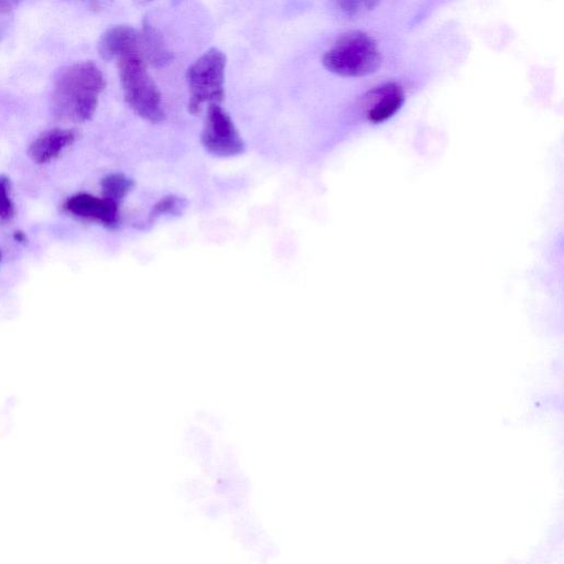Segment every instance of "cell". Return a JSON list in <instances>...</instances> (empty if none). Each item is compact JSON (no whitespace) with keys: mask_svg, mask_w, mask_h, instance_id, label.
Instances as JSON below:
<instances>
[{"mask_svg":"<svg viewBox=\"0 0 564 564\" xmlns=\"http://www.w3.org/2000/svg\"><path fill=\"white\" fill-rule=\"evenodd\" d=\"M185 207V199L175 195L165 196L152 206L149 213L148 223L153 224L155 220L165 215L178 216L183 213Z\"/></svg>","mask_w":564,"mask_h":564,"instance_id":"12","label":"cell"},{"mask_svg":"<svg viewBox=\"0 0 564 564\" xmlns=\"http://www.w3.org/2000/svg\"><path fill=\"white\" fill-rule=\"evenodd\" d=\"M75 140V133L66 129H51L42 132L29 147L30 158L39 163H47L59 155Z\"/></svg>","mask_w":564,"mask_h":564,"instance_id":"8","label":"cell"},{"mask_svg":"<svg viewBox=\"0 0 564 564\" xmlns=\"http://www.w3.org/2000/svg\"><path fill=\"white\" fill-rule=\"evenodd\" d=\"M140 47L144 58L156 67H162L172 61V53L164 43L159 31L144 18L140 33Z\"/></svg>","mask_w":564,"mask_h":564,"instance_id":"10","label":"cell"},{"mask_svg":"<svg viewBox=\"0 0 564 564\" xmlns=\"http://www.w3.org/2000/svg\"><path fill=\"white\" fill-rule=\"evenodd\" d=\"M105 86L102 72L91 61L64 66L54 79L52 112L63 121H87L94 116Z\"/></svg>","mask_w":564,"mask_h":564,"instance_id":"1","label":"cell"},{"mask_svg":"<svg viewBox=\"0 0 564 564\" xmlns=\"http://www.w3.org/2000/svg\"><path fill=\"white\" fill-rule=\"evenodd\" d=\"M322 63L336 75L362 77L380 67L381 53L372 36L362 31H352L336 40L324 53Z\"/></svg>","mask_w":564,"mask_h":564,"instance_id":"3","label":"cell"},{"mask_svg":"<svg viewBox=\"0 0 564 564\" xmlns=\"http://www.w3.org/2000/svg\"><path fill=\"white\" fill-rule=\"evenodd\" d=\"M344 14L357 17L373 10L381 0H333Z\"/></svg>","mask_w":564,"mask_h":564,"instance_id":"13","label":"cell"},{"mask_svg":"<svg viewBox=\"0 0 564 564\" xmlns=\"http://www.w3.org/2000/svg\"><path fill=\"white\" fill-rule=\"evenodd\" d=\"M133 186L132 180L122 173H111L101 180V197L120 205Z\"/></svg>","mask_w":564,"mask_h":564,"instance_id":"11","label":"cell"},{"mask_svg":"<svg viewBox=\"0 0 564 564\" xmlns=\"http://www.w3.org/2000/svg\"><path fill=\"white\" fill-rule=\"evenodd\" d=\"M366 116L373 123L391 118L404 102V91L397 83H387L370 90L366 98Z\"/></svg>","mask_w":564,"mask_h":564,"instance_id":"7","label":"cell"},{"mask_svg":"<svg viewBox=\"0 0 564 564\" xmlns=\"http://www.w3.org/2000/svg\"><path fill=\"white\" fill-rule=\"evenodd\" d=\"M64 208L69 214L98 221L107 227H115L119 221V205L87 193L70 196L65 202Z\"/></svg>","mask_w":564,"mask_h":564,"instance_id":"6","label":"cell"},{"mask_svg":"<svg viewBox=\"0 0 564 564\" xmlns=\"http://www.w3.org/2000/svg\"><path fill=\"white\" fill-rule=\"evenodd\" d=\"M200 142L206 152L217 158H231L245 151V142L231 117L219 104L207 108Z\"/></svg>","mask_w":564,"mask_h":564,"instance_id":"5","label":"cell"},{"mask_svg":"<svg viewBox=\"0 0 564 564\" xmlns=\"http://www.w3.org/2000/svg\"><path fill=\"white\" fill-rule=\"evenodd\" d=\"M14 216V205L10 196L9 180L0 176V223H8Z\"/></svg>","mask_w":564,"mask_h":564,"instance_id":"14","label":"cell"},{"mask_svg":"<svg viewBox=\"0 0 564 564\" xmlns=\"http://www.w3.org/2000/svg\"><path fill=\"white\" fill-rule=\"evenodd\" d=\"M120 85L127 105L143 120L159 123L165 113L161 93L149 75L140 44L116 58Z\"/></svg>","mask_w":564,"mask_h":564,"instance_id":"2","label":"cell"},{"mask_svg":"<svg viewBox=\"0 0 564 564\" xmlns=\"http://www.w3.org/2000/svg\"><path fill=\"white\" fill-rule=\"evenodd\" d=\"M140 44V34L131 25L108 28L99 37L97 51L105 61H112L122 52Z\"/></svg>","mask_w":564,"mask_h":564,"instance_id":"9","label":"cell"},{"mask_svg":"<svg viewBox=\"0 0 564 564\" xmlns=\"http://www.w3.org/2000/svg\"><path fill=\"white\" fill-rule=\"evenodd\" d=\"M22 0H0V14L13 11Z\"/></svg>","mask_w":564,"mask_h":564,"instance_id":"15","label":"cell"},{"mask_svg":"<svg viewBox=\"0 0 564 564\" xmlns=\"http://www.w3.org/2000/svg\"><path fill=\"white\" fill-rule=\"evenodd\" d=\"M226 55L212 47L199 56L186 72L188 111L199 113L205 105L220 104L225 97Z\"/></svg>","mask_w":564,"mask_h":564,"instance_id":"4","label":"cell"}]
</instances>
